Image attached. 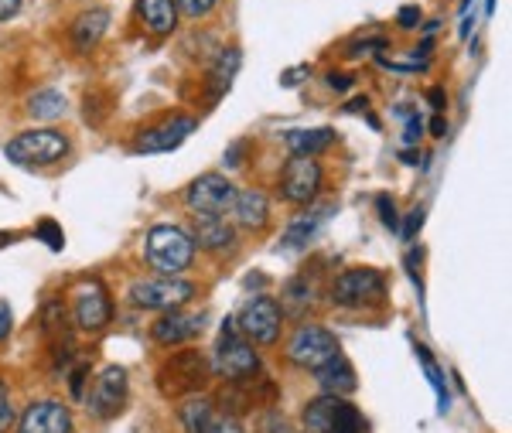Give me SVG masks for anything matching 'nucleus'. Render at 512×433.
<instances>
[{
	"instance_id": "1",
	"label": "nucleus",
	"mask_w": 512,
	"mask_h": 433,
	"mask_svg": "<svg viewBox=\"0 0 512 433\" xmlns=\"http://www.w3.org/2000/svg\"><path fill=\"white\" fill-rule=\"evenodd\" d=\"M147 263L158 270V277H181L195 260V243L188 229L181 226H154L147 232Z\"/></svg>"
},
{
	"instance_id": "2",
	"label": "nucleus",
	"mask_w": 512,
	"mask_h": 433,
	"mask_svg": "<svg viewBox=\"0 0 512 433\" xmlns=\"http://www.w3.org/2000/svg\"><path fill=\"white\" fill-rule=\"evenodd\" d=\"M212 372L229 382H243L253 379L260 372V355L253 352V341H246L239 335L236 321L222 324V335L216 345V358H212Z\"/></svg>"
},
{
	"instance_id": "3",
	"label": "nucleus",
	"mask_w": 512,
	"mask_h": 433,
	"mask_svg": "<svg viewBox=\"0 0 512 433\" xmlns=\"http://www.w3.org/2000/svg\"><path fill=\"white\" fill-rule=\"evenodd\" d=\"M209 358L202 352H175L158 369V389L164 396H195L209 382Z\"/></svg>"
},
{
	"instance_id": "4",
	"label": "nucleus",
	"mask_w": 512,
	"mask_h": 433,
	"mask_svg": "<svg viewBox=\"0 0 512 433\" xmlns=\"http://www.w3.org/2000/svg\"><path fill=\"white\" fill-rule=\"evenodd\" d=\"M195 297V283L181 277H147L130 283V301L144 311H178Z\"/></svg>"
},
{
	"instance_id": "5",
	"label": "nucleus",
	"mask_w": 512,
	"mask_h": 433,
	"mask_svg": "<svg viewBox=\"0 0 512 433\" xmlns=\"http://www.w3.org/2000/svg\"><path fill=\"white\" fill-rule=\"evenodd\" d=\"M386 297V280L373 266L342 270L332 283V304L338 307H369Z\"/></svg>"
},
{
	"instance_id": "6",
	"label": "nucleus",
	"mask_w": 512,
	"mask_h": 433,
	"mask_svg": "<svg viewBox=\"0 0 512 433\" xmlns=\"http://www.w3.org/2000/svg\"><path fill=\"white\" fill-rule=\"evenodd\" d=\"M14 164H55L69 154V137L59 130H24L4 147Z\"/></svg>"
},
{
	"instance_id": "7",
	"label": "nucleus",
	"mask_w": 512,
	"mask_h": 433,
	"mask_svg": "<svg viewBox=\"0 0 512 433\" xmlns=\"http://www.w3.org/2000/svg\"><path fill=\"white\" fill-rule=\"evenodd\" d=\"M280 324H284V311H280V304L267 294L250 297L236 318L239 335L246 341H256V345H274L280 338Z\"/></svg>"
},
{
	"instance_id": "8",
	"label": "nucleus",
	"mask_w": 512,
	"mask_h": 433,
	"mask_svg": "<svg viewBox=\"0 0 512 433\" xmlns=\"http://www.w3.org/2000/svg\"><path fill=\"white\" fill-rule=\"evenodd\" d=\"M338 355V341L332 331L318 328V324H301L294 331V338L287 341V358L301 369H321L325 362H332Z\"/></svg>"
},
{
	"instance_id": "9",
	"label": "nucleus",
	"mask_w": 512,
	"mask_h": 433,
	"mask_svg": "<svg viewBox=\"0 0 512 433\" xmlns=\"http://www.w3.org/2000/svg\"><path fill=\"white\" fill-rule=\"evenodd\" d=\"M321 191V164L315 157L291 154V161L280 171V198L291 205H311Z\"/></svg>"
},
{
	"instance_id": "10",
	"label": "nucleus",
	"mask_w": 512,
	"mask_h": 433,
	"mask_svg": "<svg viewBox=\"0 0 512 433\" xmlns=\"http://www.w3.org/2000/svg\"><path fill=\"white\" fill-rule=\"evenodd\" d=\"M233 198H236V185L219 171L198 174V178L185 191V202H188V208H192L195 215L229 212V208H233Z\"/></svg>"
},
{
	"instance_id": "11",
	"label": "nucleus",
	"mask_w": 512,
	"mask_h": 433,
	"mask_svg": "<svg viewBox=\"0 0 512 433\" xmlns=\"http://www.w3.org/2000/svg\"><path fill=\"white\" fill-rule=\"evenodd\" d=\"M72 318L82 331H99L106 328L113 318V304H110V294L99 280H89L72 294Z\"/></svg>"
},
{
	"instance_id": "12",
	"label": "nucleus",
	"mask_w": 512,
	"mask_h": 433,
	"mask_svg": "<svg viewBox=\"0 0 512 433\" xmlns=\"http://www.w3.org/2000/svg\"><path fill=\"white\" fill-rule=\"evenodd\" d=\"M127 393V372L120 365H110V369H103V376L96 379L93 393H89V413L99 416V420H110V416H117L127 406Z\"/></svg>"
},
{
	"instance_id": "13",
	"label": "nucleus",
	"mask_w": 512,
	"mask_h": 433,
	"mask_svg": "<svg viewBox=\"0 0 512 433\" xmlns=\"http://www.w3.org/2000/svg\"><path fill=\"white\" fill-rule=\"evenodd\" d=\"M198 130V120L192 116H171V120L158 123V127L144 130L137 137L134 151L137 154H168V151H178L181 144H185L188 137Z\"/></svg>"
},
{
	"instance_id": "14",
	"label": "nucleus",
	"mask_w": 512,
	"mask_h": 433,
	"mask_svg": "<svg viewBox=\"0 0 512 433\" xmlns=\"http://www.w3.org/2000/svg\"><path fill=\"white\" fill-rule=\"evenodd\" d=\"M205 321H209V314L205 311H168L164 318H158L151 324V338L158 341V345L171 348V345H185V341H192L202 335Z\"/></svg>"
},
{
	"instance_id": "15",
	"label": "nucleus",
	"mask_w": 512,
	"mask_h": 433,
	"mask_svg": "<svg viewBox=\"0 0 512 433\" xmlns=\"http://www.w3.org/2000/svg\"><path fill=\"white\" fill-rule=\"evenodd\" d=\"M274 396H277L274 382H267V379H243V382H233L229 389H222L219 406H222V413L236 420L239 413L256 410V406L270 403Z\"/></svg>"
},
{
	"instance_id": "16",
	"label": "nucleus",
	"mask_w": 512,
	"mask_h": 433,
	"mask_svg": "<svg viewBox=\"0 0 512 433\" xmlns=\"http://www.w3.org/2000/svg\"><path fill=\"white\" fill-rule=\"evenodd\" d=\"M18 433H72V413L59 399H41L24 410Z\"/></svg>"
},
{
	"instance_id": "17",
	"label": "nucleus",
	"mask_w": 512,
	"mask_h": 433,
	"mask_svg": "<svg viewBox=\"0 0 512 433\" xmlns=\"http://www.w3.org/2000/svg\"><path fill=\"white\" fill-rule=\"evenodd\" d=\"M192 243L209 253H229L236 246V232L222 215H192Z\"/></svg>"
},
{
	"instance_id": "18",
	"label": "nucleus",
	"mask_w": 512,
	"mask_h": 433,
	"mask_svg": "<svg viewBox=\"0 0 512 433\" xmlns=\"http://www.w3.org/2000/svg\"><path fill=\"white\" fill-rule=\"evenodd\" d=\"M106 31H110V11H106V7H89V11H82L79 18L72 21V45H76L79 52H93Z\"/></svg>"
},
{
	"instance_id": "19",
	"label": "nucleus",
	"mask_w": 512,
	"mask_h": 433,
	"mask_svg": "<svg viewBox=\"0 0 512 433\" xmlns=\"http://www.w3.org/2000/svg\"><path fill=\"white\" fill-rule=\"evenodd\" d=\"M229 212L236 215V226L243 229H263L270 219V202L260 188H246V191H236L233 198V208Z\"/></svg>"
},
{
	"instance_id": "20",
	"label": "nucleus",
	"mask_w": 512,
	"mask_h": 433,
	"mask_svg": "<svg viewBox=\"0 0 512 433\" xmlns=\"http://www.w3.org/2000/svg\"><path fill=\"white\" fill-rule=\"evenodd\" d=\"M315 379L328 396H349L355 393V386H359V382H355V369L342 352H338L332 362L321 365V369H315Z\"/></svg>"
},
{
	"instance_id": "21",
	"label": "nucleus",
	"mask_w": 512,
	"mask_h": 433,
	"mask_svg": "<svg viewBox=\"0 0 512 433\" xmlns=\"http://www.w3.org/2000/svg\"><path fill=\"white\" fill-rule=\"evenodd\" d=\"M137 14L151 35H171L178 28L175 0H137Z\"/></svg>"
},
{
	"instance_id": "22",
	"label": "nucleus",
	"mask_w": 512,
	"mask_h": 433,
	"mask_svg": "<svg viewBox=\"0 0 512 433\" xmlns=\"http://www.w3.org/2000/svg\"><path fill=\"white\" fill-rule=\"evenodd\" d=\"M328 215H332V205H318V208H311V212H301L291 226L284 229V239H280V243H284L287 249H297V246L311 243V239L318 236V229L325 226Z\"/></svg>"
},
{
	"instance_id": "23",
	"label": "nucleus",
	"mask_w": 512,
	"mask_h": 433,
	"mask_svg": "<svg viewBox=\"0 0 512 433\" xmlns=\"http://www.w3.org/2000/svg\"><path fill=\"white\" fill-rule=\"evenodd\" d=\"M239 65H243V52H239V48H226V52H222L216 62H212L209 79H205V82H209V99H212V103L229 93V86H233Z\"/></svg>"
},
{
	"instance_id": "24",
	"label": "nucleus",
	"mask_w": 512,
	"mask_h": 433,
	"mask_svg": "<svg viewBox=\"0 0 512 433\" xmlns=\"http://www.w3.org/2000/svg\"><path fill=\"white\" fill-rule=\"evenodd\" d=\"M178 420L188 433H209L212 423L219 420L216 403L205 399V396H188L185 403L178 406Z\"/></svg>"
},
{
	"instance_id": "25",
	"label": "nucleus",
	"mask_w": 512,
	"mask_h": 433,
	"mask_svg": "<svg viewBox=\"0 0 512 433\" xmlns=\"http://www.w3.org/2000/svg\"><path fill=\"white\" fill-rule=\"evenodd\" d=\"M287 147L291 154H301V157H315L318 151H325L328 144L335 140V130L332 127H315V130H287Z\"/></svg>"
},
{
	"instance_id": "26",
	"label": "nucleus",
	"mask_w": 512,
	"mask_h": 433,
	"mask_svg": "<svg viewBox=\"0 0 512 433\" xmlns=\"http://www.w3.org/2000/svg\"><path fill=\"white\" fill-rule=\"evenodd\" d=\"M28 113L35 116V120H59V116H65V96L59 89H38V93L28 99Z\"/></svg>"
},
{
	"instance_id": "27",
	"label": "nucleus",
	"mask_w": 512,
	"mask_h": 433,
	"mask_svg": "<svg viewBox=\"0 0 512 433\" xmlns=\"http://www.w3.org/2000/svg\"><path fill=\"white\" fill-rule=\"evenodd\" d=\"M417 358H420V362H424V376H427V382H431V389L437 393V410L448 413L451 396H448V382H444V372L437 369V362H434L431 352H427L424 345H417Z\"/></svg>"
},
{
	"instance_id": "28",
	"label": "nucleus",
	"mask_w": 512,
	"mask_h": 433,
	"mask_svg": "<svg viewBox=\"0 0 512 433\" xmlns=\"http://www.w3.org/2000/svg\"><path fill=\"white\" fill-rule=\"evenodd\" d=\"M325 433H362V416L355 410L352 403H345L342 396L335 399V410H332V420H328V430Z\"/></svg>"
},
{
	"instance_id": "29",
	"label": "nucleus",
	"mask_w": 512,
	"mask_h": 433,
	"mask_svg": "<svg viewBox=\"0 0 512 433\" xmlns=\"http://www.w3.org/2000/svg\"><path fill=\"white\" fill-rule=\"evenodd\" d=\"M35 232H38L41 243H48V249H55V253H62V246H65V232H62L59 222H55V219H41Z\"/></svg>"
},
{
	"instance_id": "30",
	"label": "nucleus",
	"mask_w": 512,
	"mask_h": 433,
	"mask_svg": "<svg viewBox=\"0 0 512 433\" xmlns=\"http://www.w3.org/2000/svg\"><path fill=\"white\" fill-rule=\"evenodd\" d=\"M216 4L219 0H175V7H178V14H185V18H205L209 11H216Z\"/></svg>"
},
{
	"instance_id": "31",
	"label": "nucleus",
	"mask_w": 512,
	"mask_h": 433,
	"mask_svg": "<svg viewBox=\"0 0 512 433\" xmlns=\"http://www.w3.org/2000/svg\"><path fill=\"white\" fill-rule=\"evenodd\" d=\"M284 297L291 301L294 307H304V304H311V283L308 280H291L284 287Z\"/></svg>"
},
{
	"instance_id": "32",
	"label": "nucleus",
	"mask_w": 512,
	"mask_h": 433,
	"mask_svg": "<svg viewBox=\"0 0 512 433\" xmlns=\"http://www.w3.org/2000/svg\"><path fill=\"white\" fill-rule=\"evenodd\" d=\"M246 151H250V140H233V144L226 147V154H222V168L236 171L239 164H243Z\"/></svg>"
},
{
	"instance_id": "33",
	"label": "nucleus",
	"mask_w": 512,
	"mask_h": 433,
	"mask_svg": "<svg viewBox=\"0 0 512 433\" xmlns=\"http://www.w3.org/2000/svg\"><path fill=\"white\" fill-rule=\"evenodd\" d=\"M14 423V406H11V389H7V382L0 379V433Z\"/></svg>"
},
{
	"instance_id": "34",
	"label": "nucleus",
	"mask_w": 512,
	"mask_h": 433,
	"mask_svg": "<svg viewBox=\"0 0 512 433\" xmlns=\"http://www.w3.org/2000/svg\"><path fill=\"white\" fill-rule=\"evenodd\" d=\"M376 208H379V219H383L386 229H400V219H396V205H393L390 195H379Z\"/></svg>"
},
{
	"instance_id": "35",
	"label": "nucleus",
	"mask_w": 512,
	"mask_h": 433,
	"mask_svg": "<svg viewBox=\"0 0 512 433\" xmlns=\"http://www.w3.org/2000/svg\"><path fill=\"white\" fill-rule=\"evenodd\" d=\"M369 48H376V52H383V48H386V38H383V35H373V38L352 41L349 52H345V55H349V58H359V55H366Z\"/></svg>"
},
{
	"instance_id": "36",
	"label": "nucleus",
	"mask_w": 512,
	"mask_h": 433,
	"mask_svg": "<svg viewBox=\"0 0 512 433\" xmlns=\"http://www.w3.org/2000/svg\"><path fill=\"white\" fill-rule=\"evenodd\" d=\"M396 24H400L403 31H414L417 24H420V7L417 4L400 7V14H396Z\"/></svg>"
},
{
	"instance_id": "37",
	"label": "nucleus",
	"mask_w": 512,
	"mask_h": 433,
	"mask_svg": "<svg viewBox=\"0 0 512 433\" xmlns=\"http://www.w3.org/2000/svg\"><path fill=\"white\" fill-rule=\"evenodd\" d=\"M424 215H427L424 208H414V212L407 215V226H403V239H407V243L417 236L420 229H424Z\"/></svg>"
},
{
	"instance_id": "38",
	"label": "nucleus",
	"mask_w": 512,
	"mask_h": 433,
	"mask_svg": "<svg viewBox=\"0 0 512 433\" xmlns=\"http://www.w3.org/2000/svg\"><path fill=\"white\" fill-rule=\"evenodd\" d=\"M209 433H246V430L239 427V420H233V416H219V420L209 427Z\"/></svg>"
},
{
	"instance_id": "39",
	"label": "nucleus",
	"mask_w": 512,
	"mask_h": 433,
	"mask_svg": "<svg viewBox=\"0 0 512 433\" xmlns=\"http://www.w3.org/2000/svg\"><path fill=\"white\" fill-rule=\"evenodd\" d=\"M308 65H297V69H287L284 76H280V86L284 89H291V86H297V82H301V76H308Z\"/></svg>"
},
{
	"instance_id": "40",
	"label": "nucleus",
	"mask_w": 512,
	"mask_h": 433,
	"mask_svg": "<svg viewBox=\"0 0 512 433\" xmlns=\"http://www.w3.org/2000/svg\"><path fill=\"white\" fill-rule=\"evenodd\" d=\"M420 133H424V120H420V116H410V120H407V133H403V140H407V144H417Z\"/></svg>"
},
{
	"instance_id": "41",
	"label": "nucleus",
	"mask_w": 512,
	"mask_h": 433,
	"mask_svg": "<svg viewBox=\"0 0 512 433\" xmlns=\"http://www.w3.org/2000/svg\"><path fill=\"white\" fill-rule=\"evenodd\" d=\"M11 321H14L11 304H7V301H0V341H4L7 335H11Z\"/></svg>"
},
{
	"instance_id": "42",
	"label": "nucleus",
	"mask_w": 512,
	"mask_h": 433,
	"mask_svg": "<svg viewBox=\"0 0 512 433\" xmlns=\"http://www.w3.org/2000/svg\"><path fill=\"white\" fill-rule=\"evenodd\" d=\"M328 86L345 93V89H352V76H345V72H328Z\"/></svg>"
},
{
	"instance_id": "43",
	"label": "nucleus",
	"mask_w": 512,
	"mask_h": 433,
	"mask_svg": "<svg viewBox=\"0 0 512 433\" xmlns=\"http://www.w3.org/2000/svg\"><path fill=\"white\" fill-rule=\"evenodd\" d=\"M427 103H431L434 110L441 113L444 106H448V96H444V89H441V86H434V89H427Z\"/></svg>"
},
{
	"instance_id": "44",
	"label": "nucleus",
	"mask_w": 512,
	"mask_h": 433,
	"mask_svg": "<svg viewBox=\"0 0 512 433\" xmlns=\"http://www.w3.org/2000/svg\"><path fill=\"white\" fill-rule=\"evenodd\" d=\"M86 365H79V369L76 372H72V382H69V386H72V396H76V399H82V382H86Z\"/></svg>"
},
{
	"instance_id": "45",
	"label": "nucleus",
	"mask_w": 512,
	"mask_h": 433,
	"mask_svg": "<svg viewBox=\"0 0 512 433\" xmlns=\"http://www.w3.org/2000/svg\"><path fill=\"white\" fill-rule=\"evenodd\" d=\"M18 11H21V0H0V21L14 18Z\"/></svg>"
},
{
	"instance_id": "46",
	"label": "nucleus",
	"mask_w": 512,
	"mask_h": 433,
	"mask_svg": "<svg viewBox=\"0 0 512 433\" xmlns=\"http://www.w3.org/2000/svg\"><path fill=\"white\" fill-rule=\"evenodd\" d=\"M431 133H434V137H444V133H448V123H444V116H434V120H431Z\"/></svg>"
},
{
	"instance_id": "47",
	"label": "nucleus",
	"mask_w": 512,
	"mask_h": 433,
	"mask_svg": "<svg viewBox=\"0 0 512 433\" xmlns=\"http://www.w3.org/2000/svg\"><path fill=\"white\" fill-rule=\"evenodd\" d=\"M267 433H297V430H294V427H287L284 420H274V423L267 427Z\"/></svg>"
},
{
	"instance_id": "48",
	"label": "nucleus",
	"mask_w": 512,
	"mask_h": 433,
	"mask_svg": "<svg viewBox=\"0 0 512 433\" xmlns=\"http://www.w3.org/2000/svg\"><path fill=\"white\" fill-rule=\"evenodd\" d=\"M11 239H14L11 232H0V246H7V243H11Z\"/></svg>"
},
{
	"instance_id": "49",
	"label": "nucleus",
	"mask_w": 512,
	"mask_h": 433,
	"mask_svg": "<svg viewBox=\"0 0 512 433\" xmlns=\"http://www.w3.org/2000/svg\"><path fill=\"white\" fill-rule=\"evenodd\" d=\"M485 11H489V14L495 11V0H489V4H485Z\"/></svg>"
}]
</instances>
